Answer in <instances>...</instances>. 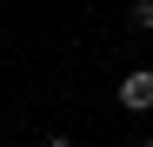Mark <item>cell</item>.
I'll return each mask as SVG.
<instances>
[{
	"mask_svg": "<svg viewBox=\"0 0 153 147\" xmlns=\"http://www.w3.org/2000/svg\"><path fill=\"white\" fill-rule=\"evenodd\" d=\"M120 107H126V114H153V67L120 74Z\"/></svg>",
	"mask_w": 153,
	"mask_h": 147,
	"instance_id": "6da1fadb",
	"label": "cell"
},
{
	"mask_svg": "<svg viewBox=\"0 0 153 147\" xmlns=\"http://www.w3.org/2000/svg\"><path fill=\"white\" fill-rule=\"evenodd\" d=\"M126 27H133V34H153V0H133V7H126Z\"/></svg>",
	"mask_w": 153,
	"mask_h": 147,
	"instance_id": "7a4b0ae2",
	"label": "cell"
},
{
	"mask_svg": "<svg viewBox=\"0 0 153 147\" xmlns=\"http://www.w3.org/2000/svg\"><path fill=\"white\" fill-rule=\"evenodd\" d=\"M40 147H73V140L67 134H40Z\"/></svg>",
	"mask_w": 153,
	"mask_h": 147,
	"instance_id": "3957f363",
	"label": "cell"
},
{
	"mask_svg": "<svg viewBox=\"0 0 153 147\" xmlns=\"http://www.w3.org/2000/svg\"><path fill=\"white\" fill-rule=\"evenodd\" d=\"M146 147H153V134H146Z\"/></svg>",
	"mask_w": 153,
	"mask_h": 147,
	"instance_id": "277c9868",
	"label": "cell"
}]
</instances>
